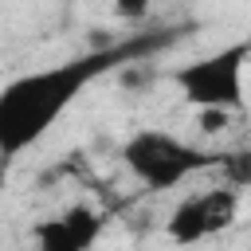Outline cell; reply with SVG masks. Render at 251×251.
Masks as SVG:
<instances>
[{
	"label": "cell",
	"mask_w": 251,
	"mask_h": 251,
	"mask_svg": "<svg viewBox=\"0 0 251 251\" xmlns=\"http://www.w3.org/2000/svg\"><path fill=\"white\" fill-rule=\"evenodd\" d=\"M251 59V39H239L231 47H220L212 55H200L192 63H184L173 82L180 90V98L196 110H239L243 106V67Z\"/></svg>",
	"instance_id": "cell-2"
},
{
	"label": "cell",
	"mask_w": 251,
	"mask_h": 251,
	"mask_svg": "<svg viewBox=\"0 0 251 251\" xmlns=\"http://www.w3.org/2000/svg\"><path fill=\"white\" fill-rule=\"evenodd\" d=\"M122 161L126 169L153 192L176 188L180 180H188L196 169L212 165V153H200L196 145L165 133V129H137L133 137H126L122 145Z\"/></svg>",
	"instance_id": "cell-3"
},
{
	"label": "cell",
	"mask_w": 251,
	"mask_h": 251,
	"mask_svg": "<svg viewBox=\"0 0 251 251\" xmlns=\"http://www.w3.org/2000/svg\"><path fill=\"white\" fill-rule=\"evenodd\" d=\"M200 122H204V133H220L227 126V114L224 110H200Z\"/></svg>",
	"instance_id": "cell-8"
},
{
	"label": "cell",
	"mask_w": 251,
	"mask_h": 251,
	"mask_svg": "<svg viewBox=\"0 0 251 251\" xmlns=\"http://www.w3.org/2000/svg\"><path fill=\"white\" fill-rule=\"evenodd\" d=\"M235 212H239V192L235 188H208V192H196V196H184L173 212H169V239L180 243V247H192L224 227L235 224Z\"/></svg>",
	"instance_id": "cell-4"
},
{
	"label": "cell",
	"mask_w": 251,
	"mask_h": 251,
	"mask_svg": "<svg viewBox=\"0 0 251 251\" xmlns=\"http://www.w3.org/2000/svg\"><path fill=\"white\" fill-rule=\"evenodd\" d=\"M118 59H126L122 47L86 51L55 67L27 71L0 86V157H20L24 149L39 145L51 126L78 102V94L106 75Z\"/></svg>",
	"instance_id": "cell-1"
},
{
	"label": "cell",
	"mask_w": 251,
	"mask_h": 251,
	"mask_svg": "<svg viewBox=\"0 0 251 251\" xmlns=\"http://www.w3.org/2000/svg\"><path fill=\"white\" fill-rule=\"evenodd\" d=\"M59 216H63V224L71 227V235L78 239V247H82V251H90V247L102 239L106 220H102V212H98V208H90V204H71V208H63Z\"/></svg>",
	"instance_id": "cell-5"
},
{
	"label": "cell",
	"mask_w": 251,
	"mask_h": 251,
	"mask_svg": "<svg viewBox=\"0 0 251 251\" xmlns=\"http://www.w3.org/2000/svg\"><path fill=\"white\" fill-rule=\"evenodd\" d=\"M149 4H153V0H114V16H122V20H141V16H149Z\"/></svg>",
	"instance_id": "cell-7"
},
{
	"label": "cell",
	"mask_w": 251,
	"mask_h": 251,
	"mask_svg": "<svg viewBox=\"0 0 251 251\" xmlns=\"http://www.w3.org/2000/svg\"><path fill=\"white\" fill-rule=\"evenodd\" d=\"M31 235H35V251H82L78 239L71 235V227L63 224V216L39 220V224L31 227Z\"/></svg>",
	"instance_id": "cell-6"
}]
</instances>
